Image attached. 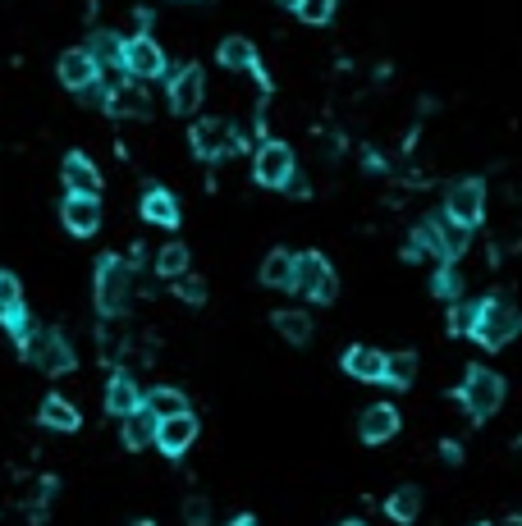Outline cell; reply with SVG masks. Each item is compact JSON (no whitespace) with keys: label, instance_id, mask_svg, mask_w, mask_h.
<instances>
[{"label":"cell","instance_id":"obj_27","mask_svg":"<svg viewBox=\"0 0 522 526\" xmlns=\"http://www.w3.org/2000/svg\"><path fill=\"white\" fill-rule=\"evenodd\" d=\"M87 51H92V60H97L101 69H110V65H120V60H124V37H115V33H97Z\"/></svg>","mask_w":522,"mask_h":526},{"label":"cell","instance_id":"obj_42","mask_svg":"<svg viewBox=\"0 0 522 526\" xmlns=\"http://www.w3.org/2000/svg\"><path fill=\"white\" fill-rule=\"evenodd\" d=\"M518 449H522V440H518Z\"/></svg>","mask_w":522,"mask_h":526},{"label":"cell","instance_id":"obj_26","mask_svg":"<svg viewBox=\"0 0 522 526\" xmlns=\"http://www.w3.org/2000/svg\"><path fill=\"white\" fill-rule=\"evenodd\" d=\"M385 513H390L394 522H417V513H422V490H417V485H399V490L390 494Z\"/></svg>","mask_w":522,"mask_h":526},{"label":"cell","instance_id":"obj_36","mask_svg":"<svg viewBox=\"0 0 522 526\" xmlns=\"http://www.w3.org/2000/svg\"><path fill=\"white\" fill-rule=\"evenodd\" d=\"M284 188H289V193H294V197H307V183L298 179V174H289V183H284Z\"/></svg>","mask_w":522,"mask_h":526},{"label":"cell","instance_id":"obj_35","mask_svg":"<svg viewBox=\"0 0 522 526\" xmlns=\"http://www.w3.org/2000/svg\"><path fill=\"white\" fill-rule=\"evenodd\" d=\"M184 517H188L193 526H202V522L211 517V504H207V499H188V504H184Z\"/></svg>","mask_w":522,"mask_h":526},{"label":"cell","instance_id":"obj_4","mask_svg":"<svg viewBox=\"0 0 522 526\" xmlns=\"http://www.w3.org/2000/svg\"><path fill=\"white\" fill-rule=\"evenodd\" d=\"M23 353L33 357L37 371H46V376H65L69 366H74V348H69L65 334H55V330H37L23 339Z\"/></svg>","mask_w":522,"mask_h":526},{"label":"cell","instance_id":"obj_31","mask_svg":"<svg viewBox=\"0 0 522 526\" xmlns=\"http://www.w3.org/2000/svg\"><path fill=\"white\" fill-rule=\"evenodd\" d=\"M298 19L321 28V23L335 19V0H298Z\"/></svg>","mask_w":522,"mask_h":526},{"label":"cell","instance_id":"obj_29","mask_svg":"<svg viewBox=\"0 0 522 526\" xmlns=\"http://www.w3.org/2000/svg\"><path fill=\"white\" fill-rule=\"evenodd\" d=\"M385 380H390V385H413L417 380V353H390L385 357Z\"/></svg>","mask_w":522,"mask_h":526},{"label":"cell","instance_id":"obj_34","mask_svg":"<svg viewBox=\"0 0 522 526\" xmlns=\"http://www.w3.org/2000/svg\"><path fill=\"white\" fill-rule=\"evenodd\" d=\"M435 293H440V298H458V293H463V280H458L454 266H445L440 275H435Z\"/></svg>","mask_w":522,"mask_h":526},{"label":"cell","instance_id":"obj_32","mask_svg":"<svg viewBox=\"0 0 522 526\" xmlns=\"http://www.w3.org/2000/svg\"><path fill=\"white\" fill-rule=\"evenodd\" d=\"M174 293H179L184 302H207V284L197 280V275H188V270L184 275H174Z\"/></svg>","mask_w":522,"mask_h":526},{"label":"cell","instance_id":"obj_22","mask_svg":"<svg viewBox=\"0 0 522 526\" xmlns=\"http://www.w3.org/2000/svg\"><path fill=\"white\" fill-rule=\"evenodd\" d=\"M261 284L266 289H294V252H271L261 261Z\"/></svg>","mask_w":522,"mask_h":526},{"label":"cell","instance_id":"obj_25","mask_svg":"<svg viewBox=\"0 0 522 526\" xmlns=\"http://www.w3.org/2000/svg\"><path fill=\"white\" fill-rule=\"evenodd\" d=\"M42 426H46V430H78V408L69 403V398L51 394V398L42 403Z\"/></svg>","mask_w":522,"mask_h":526},{"label":"cell","instance_id":"obj_2","mask_svg":"<svg viewBox=\"0 0 522 526\" xmlns=\"http://www.w3.org/2000/svg\"><path fill=\"white\" fill-rule=\"evenodd\" d=\"M133 302V266L120 257H106L97 266V307L106 316H124Z\"/></svg>","mask_w":522,"mask_h":526},{"label":"cell","instance_id":"obj_28","mask_svg":"<svg viewBox=\"0 0 522 526\" xmlns=\"http://www.w3.org/2000/svg\"><path fill=\"white\" fill-rule=\"evenodd\" d=\"M275 330H280L289 344H307V339H312V321H307V312H275Z\"/></svg>","mask_w":522,"mask_h":526},{"label":"cell","instance_id":"obj_14","mask_svg":"<svg viewBox=\"0 0 522 526\" xmlns=\"http://www.w3.org/2000/svg\"><path fill=\"white\" fill-rule=\"evenodd\" d=\"M60 220H65V229L78 238L97 234L101 229V202L97 197H87V193H69L65 206H60Z\"/></svg>","mask_w":522,"mask_h":526},{"label":"cell","instance_id":"obj_21","mask_svg":"<svg viewBox=\"0 0 522 526\" xmlns=\"http://www.w3.org/2000/svg\"><path fill=\"white\" fill-rule=\"evenodd\" d=\"M220 65H225V69H252V74L266 83V74H261L257 51H252L248 37H225V42H220Z\"/></svg>","mask_w":522,"mask_h":526},{"label":"cell","instance_id":"obj_38","mask_svg":"<svg viewBox=\"0 0 522 526\" xmlns=\"http://www.w3.org/2000/svg\"><path fill=\"white\" fill-rule=\"evenodd\" d=\"M280 5H284V10H298V0H280Z\"/></svg>","mask_w":522,"mask_h":526},{"label":"cell","instance_id":"obj_40","mask_svg":"<svg viewBox=\"0 0 522 526\" xmlns=\"http://www.w3.org/2000/svg\"><path fill=\"white\" fill-rule=\"evenodd\" d=\"M344 526H362V522H344Z\"/></svg>","mask_w":522,"mask_h":526},{"label":"cell","instance_id":"obj_16","mask_svg":"<svg viewBox=\"0 0 522 526\" xmlns=\"http://www.w3.org/2000/svg\"><path fill=\"white\" fill-rule=\"evenodd\" d=\"M358 435H362L367 444L394 440V435H399V412H394L390 403H371V408L358 417Z\"/></svg>","mask_w":522,"mask_h":526},{"label":"cell","instance_id":"obj_11","mask_svg":"<svg viewBox=\"0 0 522 526\" xmlns=\"http://www.w3.org/2000/svg\"><path fill=\"white\" fill-rule=\"evenodd\" d=\"M55 74H60V83H65L69 92H87V87H97L101 65L92 60V51L74 46V51H65V55H60V65H55Z\"/></svg>","mask_w":522,"mask_h":526},{"label":"cell","instance_id":"obj_7","mask_svg":"<svg viewBox=\"0 0 522 526\" xmlns=\"http://www.w3.org/2000/svg\"><path fill=\"white\" fill-rule=\"evenodd\" d=\"M239 147H243V138L229 129L225 119H197L193 124V151L202 161H220V156H229V151H239Z\"/></svg>","mask_w":522,"mask_h":526},{"label":"cell","instance_id":"obj_30","mask_svg":"<svg viewBox=\"0 0 522 526\" xmlns=\"http://www.w3.org/2000/svg\"><path fill=\"white\" fill-rule=\"evenodd\" d=\"M184 270H188V247L184 243H165L161 252H156V275L174 280V275H184Z\"/></svg>","mask_w":522,"mask_h":526},{"label":"cell","instance_id":"obj_15","mask_svg":"<svg viewBox=\"0 0 522 526\" xmlns=\"http://www.w3.org/2000/svg\"><path fill=\"white\" fill-rule=\"evenodd\" d=\"M0 321H5V330L14 334V339H28V316H23V284L14 280L10 270H0Z\"/></svg>","mask_w":522,"mask_h":526},{"label":"cell","instance_id":"obj_24","mask_svg":"<svg viewBox=\"0 0 522 526\" xmlns=\"http://www.w3.org/2000/svg\"><path fill=\"white\" fill-rule=\"evenodd\" d=\"M142 408L161 421V417H174V412H188V398L179 394V389L161 385V389H152V394H142Z\"/></svg>","mask_w":522,"mask_h":526},{"label":"cell","instance_id":"obj_1","mask_svg":"<svg viewBox=\"0 0 522 526\" xmlns=\"http://www.w3.org/2000/svg\"><path fill=\"white\" fill-rule=\"evenodd\" d=\"M518 330H522V316H518V307H513V302H504V298H486V302H477L472 339H477L481 348H504Z\"/></svg>","mask_w":522,"mask_h":526},{"label":"cell","instance_id":"obj_8","mask_svg":"<svg viewBox=\"0 0 522 526\" xmlns=\"http://www.w3.org/2000/svg\"><path fill=\"white\" fill-rule=\"evenodd\" d=\"M120 69L129 78H161L165 74V51L147 33H138V37H129V42H124Z\"/></svg>","mask_w":522,"mask_h":526},{"label":"cell","instance_id":"obj_41","mask_svg":"<svg viewBox=\"0 0 522 526\" xmlns=\"http://www.w3.org/2000/svg\"><path fill=\"white\" fill-rule=\"evenodd\" d=\"M509 526H522V522H509Z\"/></svg>","mask_w":522,"mask_h":526},{"label":"cell","instance_id":"obj_9","mask_svg":"<svg viewBox=\"0 0 522 526\" xmlns=\"http://www.w3.org/2000/svg\"><path fill=\"white\" fill-rule=\"evenodd\" d=\"M106 110H110L115 119H147V115H152V97H147L142 78H129V83H110V87H106Z\"/></svg>","mask_w":522,"mask_h":526},{"label":"cell","instance_id":"obj_37","mask_svg":"<svg viewBox=\"0 0 522 526\" xmlns=\"http://www.w3.org/2000/svg\"><path fill=\"white\" fill-rule=\"evenodd\" d=\"M225 526H257L252 517H234V522H225Z\"/></svg>","mask_w":522,"mask_h":526},{"label":"cell","instance_id":"obj_3","mask_svg":"<svg viewBox=\"0 0 522 526\" xmlns=\"http://www.w3.org/2000/svg\"><path fill=\"white\" fill-rule=\"evenodd\" d=\"M458 398H463V412H468L472 421H490L504 403V380L495 376V371H486V366H472L463 389H458Z\"/></svg>","mask_w":522,"mask_h":526},{"label":"cell","instance_id":"obj_5","mask_svg":"<svg viewBox=\"0 0 522 526\" xmlns=\"http://www.w3.org/2000/svg\"><path fill=\"white\" fill-rule=\"evenodd\" d=\"M294 289L312 302H335V270L321 252H303L294 257Z\"/></svg>","mask_w":522,"mask_h":526},{"label":"cell","instance_id":"obj_6","mask_svg":"<svg viewBox=\"0 0 522 526\" xmlns=\"http://www.w3.org/2000/svg\"><path fill=\"white\" fill-rule=\"evenodd\" d=\"M445 215H454L458 225H481L486 215V183L481 179H458L454 188L445 193Z\"/></svg>","mask_w":522,"mask_h":526},{"label":"cell","instance_id":"obj_13","mask_svg":"<svg viewBox=\"0 0 522 526\" xmlns=\"http://www.w3.org/2000/svg\"><path fill=\"white\" fill-rule=\"evenodd\" d=\"M202 97H207V78H202V69H197V65H184L179 74L170 78V106H174V115H193V110L202 106Z\"/></svg>","mask_w":522,"mask_h":526},{"label":"cell","instance_id":"obj_18","mask_svg":"<svg viewBox=\"0 0 522 526\" xmlns=\"http://www.w3.org/2000/svg\"><path fill=\"white\" fill-rule=\"evenodd\" d=\"M344 371L353 380H385V353H376V348L358 344L344 353Z\"/></svg>","mask_w":522,"mask_h":526},{"label":"cell","instance_id":"obj_19","mask_svg":"<svg viewBox=\"0 0 522 526\" xmlns=\"http://www.w3.org/2000/svg\"><path fill=\"white\" fill-rule=\"evenodd\" d=\"M142 220H152V225H161V229H174L179 225V202H174L165 188H147V193H142Z\"/></svg>","mask_w":522,"mask_h":526},{"label":"cell","instance_id":"obj_33","mask_svg":"<svg viewBox=\"0 0 522 526\" xmlns=\"http://www.w3.org/2000/svg\"><path fill=\"white\" fill-rule=\"evenodd\" d=\"M472 321H477V302H454V312H449V330H454V334H472Z\"/></svg>","mask_w":522,"mask_h":526},{"label":"cell","instance_id":"obj_10","mask_svg":"<svg viewBox=\"0 0 522 526\" xmlns=\"http://www.w3.org/2000/svg\"><path fill=\"white\" fill-rule=\"evenodd\" d=\"M252 174H257V183H266V188H284L289 174H294V151L284 147V142H261L257 161H252Z\"/></svg>","mask_w":522,"mask_h":526},{"label":"cell","instance_id":"obj_23","mask_svg":"<svg viewBox=\"0 0 522 526\" xmlns=\"http://www.w3.org/2000/svg\"><path fill=\"white\" fill-rule=\"evenodd\" d=\"M124 444H129V449H147V444H156V417L147 408H138V412L124 417Z\"/></svg>","mask_w":522,"mask_h":526},{"label":"cell","instance_id":"obj_17","mask_svg":"<svg viewBox=\"0 0 522 526\" xmlns=\"http://www.w3.org/2000/svg\"><path fill=\"white\" fill-rule=\"evenodd\" d=\"M65 188H69V193H87V197L101 193V174H97V165L87 161L83 151H69V156H65Z\"/></svg>","mask_w":522,"mask_h":526},{"label":"cell","instance_id":"obj_12","mask_svg":"<svg viewBox=\"0 0 522 526\" xmlns=\"http://www.w3.org/2000/svg\"><path fill=\"white\" fill-rule=\"evenodd\" d=\"M197 440V417L193 412H174V417H161L156 421V444H161V453H170V458H179V453H188Z\"/></svg>","mask_w":522,"mask_h":526},{"label":"cell","instance_id":"obj_20","mask_svg":"<svg viewBox=\"0 0 522 526\" xmlns=\"http://www.w3.org/2000/svg\"><path fill=\"white\" fill-rule=\"evenodd\" d=\"M142 408V389L133 385V376H115L106 385V412H115V417H129V412Z\"/></svg>","mask_w":522,"mask_h":526},{"label":"cell","instance_id":"obj_39","mask_svg":"<svg viewBox=\"0 0 522 526\" xmlns=\"http://www.w3.org/2000/svg\"><path fill=\"white\" fill-rule=\"evenodd\" d=\"M129 526H156V522H129Z\"/></svg>","mask_w":522,"mask_h":526}]
</instances>
